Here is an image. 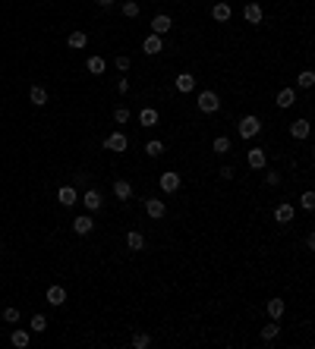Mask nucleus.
Returning a JSON list of instances; mask_svg holds the SVG:
<instances>
[{
    "label": "nucleus",
    "instance_id": "nucleus-1",
    "mask_svg": "<svg viewBox=\"0 0 315 349\" xmlns=\"http://www.w3.org/2000/svg\"><path fill=\"white\" fill-rule=\"evenodd\" d=\"M195 104H199L202 114H215V110H221V98L215 95V91H199V98H195Z\"/></svg>",
    "mask_w": 315,
    "mask_h": 349
},
{
    "label": "nucleus",
    "instance_id": "nucleus-2",
    "mask_svg": "<svg viewBox=\"0 0 315 349\" xmlns=\"http://www.w3.org/2000/svg\"><path fill=\"white\" fill-rule=\"evenodd\" d=\"M259 129H262L259 116H243L240 126H236V132H240L243 139H255V135H259Z\"/></svg>",
    "mask_w": 315,
    "mask_h": 349
},
{
    "label": "nucleus",
    "instance_id": "nucleus-3",
    "mask_svg": "<svg viewBox=\"0 0 315 349\" xmlns=\"http://www.w3.org/2000/svg\"><path fill=\"white\" fill-rule=\"evenodd\" d=\"M180 173H174V170H167V173H161V180H158V186H161V189H164V192H177V189H180Z\"/></svg>",
    "mask_w": 315,
    "mask_h": 349
},
{
    "label": "nucleus",
    "instance_id": "nucleus-4",
    "mask_svg": "<svg viewBox=\"0 0 315 349\" xmlns=\"http://www.w3.org/2000/svg\"><path fill=\"white\" fill-rule=\"evenodd\" d=\"M246 164H249L252 170H265V164H268V155H265V148H252L249 155H246Z\"/></svg>",
    "mask_w": 315,
    "mask_h": 349
},
{
    "label": "nucleus",
    "instance_id": "nucleus-5",
    "mask_svg": "<svg viewBox=\"0 0 315 349\" xmlns=\"http://www.w3.org/2000/svg\"><path fill=\"white\" fill-rule=\"evenodd\" d=\"M104 148L107 151H126V148H130V139H126L123 132H114V135H107V139H104Z\"/></svg>",
    "mask_w": 315,
    "mask_h": 349
},
{
    "label": "nucleus",
    "instance_id": "nucleus-6",
    "mask_svg": "<svg viewBox=\"0 0 315 349\" xmlns=\"http://www.w3.org/2000/svg\"><path fill=\"white\" fill-rule=\"evenodd\" d=\"M91 227H95L91 214H79V217L73 220V233H76V236H89V233H91Z\"/></svg>",
    "mask_w": 315,
    "mask_h": 349
},
{
    "label": "nucleus",
    "instance_id": "nucleus-7",
    "mask_svg": "<svg viewBox=\"0 0 315 349\" xmlns=\"http://www.w3.org/2000/svg\"><path fill=\"white\" fill-rule=\"evenodd\" d=\"M170 29H174V19H170L167 13H161V16L151 19V32H155V35H167Z\"/></svg>",
    "mask_w": 315,
    "mask_h": 349
},
{
    "label": "nucleus",
    "instance_id": "nucleus-8",
    "mask_svg": "<svg viewBox=\"0 0 315 349\" xmlns=\"http://www.w3.org/2000/svg\"><path fill=\"white\" fill-rule=\"evenodd\" d=\"M142 50H145L148 57L161 54V50H164V41H161V35H155V32H151V35H145V44H142Z\"/></svg>",
    "mask_w": 315,
    "mask_h": 349
},
{
    "label": "nucleus",
    "instance_id": "nucleus-9",
    "mask_svg": "<svg viewBox=\"0 0 315 349\" xmlns=\"http://www.w3.org/2000/svg\"><path fill=\"white\" fill-rule=\"evenodd\" d=\"M145 214L151 220H161L167 214V208H164V201H158V198H145Z\"/></svg>",
    "mask_w": 315,
    "mask_h": 349
},
{
    "label": "nucleus",
    "instance_id": "nucleus-10",
    "mask_svg": "<svg viewBox=\"0 0 315 349\" xmlns=\"http://www.w3.org/2000/svg\"><path fill=\"white\" fill-rule=\"evenodd\" d=\"M174 85H177V91H183V95H189V91L195 88V76L192 73H180L174 79Z\"/></svg>",
    "mask_w": 315,
    "mask_h": 349
},
{
    "label": "nucleus",
    "instance_id": "nucleus-11",
    "mask_svg": "<svg viewBox=\"0 0 315 349\" xmlns=\"http://www.w3.org/2000/svg\"><path fill=\"white\" fill-rule=\"evenodd\" d=\"M243 16H246V22H249V25H259L265 13H262L259 3H246V6H243Z\"/></svg>",
    "mask_w": 315,
    "mask_h": 349
},
{
    "label": "nucleus",
    "instance_id": "nucleus-12",
    "mask_svg": "<svg viewBox=\"0 0 315 349\" xmlns=\"http://www.w3.org/2000/svg\"><path fill=\"white\" fill-rule=\"evenodd\" d=\"M293 101H296V88H280V91H277V107H280V110L293 107Z\"/></svg>",
    "mask_w": 315,
    "mask_h": 349
},
{
    "label": "nucleus",
    "instance_id": "nucleus-13",
    "mask_svg": "<svg viewBox=\"0 0 315 349\" xmlns=\"http://www.w3.org/2000/svg\"><path fill=\"white\" fill-rule=\"evenodd\" d=\"M293 214H296V211H293V205H287V201L274 208V220H277V224H290Z\"/></svg>",
    "mask_w": 315,
    "mask_h": 349
},
{
    "label": "nucleus",
    "instance_id": "nucleus-14",
    "mask_svg": "<svg viewBox=\"0 0 315 349\" xmlns=\"http://www.w3.org/2000/svg\"><path fill=\"white\" fill-rule=\"evenodd\" d=\"M57 198H60V205H66V208H73L76 201H79V195H76V189H73V186H63V189L57 192Z\"/></svg>",
    "mask_w": 315,
    "mask_h": 349
},
{
    "label": "nucleus",
    "instance_id": "nucleus-15",
    "mask_svg": "<svg viewBox=\"0 0 315 349\" xmlns=\"http://www.w3.org/2000/svg\"><path fill=\"white\" fill-rule=\"evenodd\" d=\"M158 120H161V116H158L155 107H142V110H139V123H142V126H158Z\"/></svg>",
    "mask_w": 315,
    "mask_h": 349
},
{
    "label": "nucleus",
    "instance_id": "nucleus-16",
    "mask_svg": "<svg viewBox=\"0 0 315 349\" xmlns=\"http://www.w3.org/2000/svg\"><path fill=\"white\" fill-rule=\"evenodd\" d=\"M114 195H117L120 201H130V198H133V186L126 183V180H117V183H114Z\"/></svg>",
    "mask_w": 315,
    "mask_h": 349
},
{
    "label": "nucleus",
    "instance_id": "nucleus-17",
    "mask_svg": "<svg viewBox=\"0 0 315 349\" xmlns=\"http://www.w3.org/2000/svg\"><path fill=\"white\" fill-rule=\"evenodd\" d=\"M230 13H233V10H230V3H224V0L211 6V16H215L218 22H227V19H230Z\"/></svg>",
    "mask_w": 315,
    "mask_h": 349
},
{
    "label": "nucleus",
    "instance_id": "nucleus-18",
    "mask_svg": "<svg viewBox=\"0 0 315 349\" xmlns=\"http://www.w3.org/2000/svg\"><path fill=\"white\" fill-rule=\"evenodd\" d=\"M126 245H130V252H142L145 249V236H142L139 230H133V233L126 236Z\"/></svg>",
    "mask_w": 315,
    "mask_h": 349
},
{
    "label": "nucleus",
    "instance_id": "nucleus-19",
    "mask_svg": "<svg viewBox=\"0 0 315 349\" xmlns=\"http://www.w3.org/2000/svg\"><path fill=\"white\" fill-rule=\"evenodd\" d=\"M29 101H32L35 107H45V104H47V91L41 88V85H32V91H29Z\"/></svg>",
    "mask_w": 315,
    "mask_h": 349
},
{
    "label": "nucleus",
    "instance_id": "nucleus-20",
    "mask_svg": "<svg viewBox=\"0 0 315 349\" xmlns=\"http://www.w3.org/2000/svg\"><path fill=\"white\" fill-rule=\"evenodd\" d=\"M290 135L293 139H306V135H309V120H293L290 123Z\"/></svg>",
    "mask_w": 315,
    "mask_h": 349
},
{
    "label": "nucleus",
    "instance_id": "nucleus-21",
    "mask_svg": "<svg viewBox=\"0 0 315 349\" xmlns=\"http://www.w3.org/2000/svg\"><path fill=\"white\" fill-rule=\"evenodd\" d=\"M82 205L89 208V211H98V208H101V192H95V189L85 192V195H82Z\"/></svg>",
    "mask_w": 315,
    "mask_h": 349
},
{
    "label": "nucleus",
    "instance_id": "nucleus-22",
    "mask_svg": "<svg viewBox=\"0 0 315 349\" xmlns=\"http://www.w3.org/2000/svg\"><path fill=\"white\" fill-rule=\"evenodd\" d=\"M47 302H50V305H63V302H66V289H63V286H50V289H47Z\"/></svg>",
    "mask_w": 315,
    "mask_h": 349
},
{
    "label": "nucleus",
    "instance_id": "nucleus-23",
    "mask_svg": "<svg viewBox=\"0 0 315 349\" xmlns=\"http://www.w3.org/2000/svg\"><path fill=\"white\" fill-rule=\"evenodd\" d=\"M265 311H268V318H271V321H277L280 314H284V299H271V302L265 305Z\"/></svg>",
    "mask_w": 315,
    "mask_h": 349
},
{
    "label": "nucleus",
    "instance_id": "nucleus-24",
    "mask_svg": "<svg viewBox=\"0 0 315 349\" xmlns=\"http://www.w3.org/2000/svg\"><path fill=\"white\" fill-rule=\"evenodd\" d=\"M66 44L79 50V47H85V44H89V35H85V32H70V38H66Z\"/></svg>",
    "mask_w": 315,
    "mask_h": 349
},
{
    "label": "nucleus",
    "instance_id": "nucleus-25",
    "mask_svg": "<svg viewBox=\"0 0 315 349\" xmlns=\"http://www.w3.org/2000/svg\"><path fill=\"white\" fill-rule=\"evenodd\" d=\"M85 66H89V73H95V76H101L104 73V57H89V60H85Z\"/></svg>",
    "mask_w": 315,
    "mask_h": 349
},
{
    "label": "nucleus",
    "instance_id": "nucleus-26",
    "mask_svg": "<svg viewBox=\"0 0 315 349\" xmlns=\"http://www.w3.org/2000/svg\"><path fill=\"white\" fill-rule=\"evenodd\" d=\"M10 343H13L16 349H25V346H29V330H13Z\"/></svg>",
    "mask_w": 315,
    "mask_h": 349
},
{
    "label": "nucleus",
    "instance_id": "nucleus-27",
    "mask_svg": "<svg viewBox=\"0 0 315 349\" xmlns=\"http://www.w3.org/2000/svg\"><path fill=\"white\" fill-rule=\"evenodd\" d=\"M280 334V327H277V321H268L265 327H262V340H265V343H271V340H274Z\"/></svg>",
    "mask_w": 315,
    "mask_h": 349
},
{
    "label": "nucleus",
    "instance_id": "nucleus-28",
    "mask_svg": "<svg viewBox=\"0 0 315 349\" xmlns=\"http://www.w3.org/2000/svg\"><path fill=\"white\" fill-rule=\"evenodd\" d=\"M296 85H300V88H312V85H315V73L312 70H303L300 76H296Z\"/></svg>",
    "mask_w": 315,
    "mask_h": 349
},
{
    "label": "nucleus",
    "instance_id": "nucleus-29",
    "mask_svg": "<svg viewBox=\"0 0 315 349\" xmlns=\"http://www.w3.org/2000/svg\"><path fill=\"white\" fill-rule=\"evenodd\" d=\"M145 155H148V157H161V155H164V142L151 139V142L145 145Z\"/></svg>",
    "mask_w": 315,
    "mask_h": 349
},
{
    "label": "nucleus",
    "instance_id": "nucleus-30",
    "mask_svg": "<svg viewBox=\"0 0 315 349\" xmlns=\"http://www.w3.org/2000/svg\"><path fill=\"white\" fill-rule=\"evenodd\" d=\"M211 148H215L218 155H227V151H230V139H227V135H218V139L211 142Z\"/></svg>",
    "mask_w": 315,
    "mask_h": 349
},
{
    "label": "nucleus",
    "instance_id": "nucleus-31",
    "mask_svg": "<svg viewBox=\"0 0 315 349\" xmlns=\"http://www.w3.org/2000/svg\"><path fill=\"white\" fill-rule=\"evenodd\" d=\"M133 346H135V349H148V346H151V337L139 330V334H133Z\"/></svg>",
    "mask_w": 315,
    "mask_h": 349
},
{
    "label": "nucleus",
    "instance_id": "nucleus-32",
    "mask_svg": "<svg viewBox=\"0 0 315 349\" xmlns=\"http://www.w3.org/2000/svg\"><path fill=\"white\" fill-rule=\"evenodd\" d=\"M123 16H126V19H135V16H139V3H135V0H126V3H123Z\"/></svg>",
    "mask_w": 315,
    "mask_h": 349
},
{
    "label": "nucleus",
    "instance_id": "nucleus-33",
    "mask_svg": "<svg viewBox=\"0 0 315 349\" xmlns=\"http://www.w3.org/2000/svg\"><path fill=\"white\" fill-rule=\"evenodd\" d=\"M32 330H35V334H45V330H47V318H45V314H35V318H32Z\"/></svg>",
    "mask_w": 315,
    "mask_h": 349
},
{
    "label": "nucleus",
    "instance_id": "nucleus-34",
    "mask_svg": "<svg viewBox=\"0 0 315 349\" xmlns=\"http://www.w3.org/2000/svg\"><path fill=\"white\" fill-rule=\"evenodd\" d=\"M300 205H303L306 211H312V208H315V192H312V189H306V192H303V198H300Z\"/></svg>",
    "mask_w": 315,
    "mask_h": 349
},
{
    "label": "nucleus",
    "instance_id": "nucleus-35",
    "mask_svg": "<svg viewBox=\"0 0 315 349\" xmlns=\"http://www.w3.org/2000/svg\"><path fill=\"white\" fill-rule=\"evenodd\" d=\"M114 120L120 123V126H123V123H130V107H117V110H114Z\"/></svg>",
    "mask_w": 315,
    "mask_h": 349
},
{
    "label": "nucleus",
    "instance_id": "nucleus-36",
    "mask_svg": "<svg viewBox=\"0 0 315 349\" xmlns=\"http://www.w3.org/2000/svg\"><path fill=\"white\" fill-rule=\"evenodd\" d=\"M3 321L6 324H16L19 321V309H3Z\"/></svg>",
    "mask_w": 315,
    "mask_h": 349
},
{
    "label": "nucleus",
    "instance_id": "nucleus-37",
    "mask_svg": "<svg viewBox=\"0 0 315 349\" xmlns=\"http://www.w3.org/2000/svg\"><path fill=\"white\" fill-rule=\"evenodd\" d=\"M130 66H133V60H130V57H117V70H120V73H126Z\"/></svg>",
    "mask_w": 315,
    "mask_h": 349
},
{
    "label": "nucleus",
    "instance_id": "nucleus-38",
    "mask_svg": "<svg viewBox=\"0 0 315 349\" xmlns=\"http://www.w3.org/2000/svg\"><path fill=\"white\" fill-rule=\"evenodd\" d=\"M265 183L268 186H280V173H277V170H271V173L265 176Z\"/></svg>",
    "mask_w": 315,
    "mask_h": 349
},
{
    "label": "nucleus",
    "instance_id": "nucleus-39",
    "mask_svg": "<svg viewBox=\"0 0 315 349\" xmlns=\"http://www.w3.org/2000/svg\"><path fill=\"white\" fill-rule=\"evenodd\" d=\"M221 180H233V167H221Z\"/></svg>",
    "mask_w": 315,
    "mask_h": 349
},
{
    "label": "nucleus",
    "instance_id": "nucleus-40",
    "mask_svg": "<svg viewBox=\"0 0 315 349\" xmlns=\"http://www.w3.org/2000/svg\"><path fill=\"white\" fill-rule=\"evenodd\" d=\"M117 91H120V95H126V91H130V82L120 79V82H117Z\"/></svg>",
    "mask_w": 315,
    "mask_h": 349
},
{
    "label": "nucleus",
    "instance_id": "nucleus-41",
    "mask_svg": "<svg viewBox=\"0 0 315 349\" xmlns=\"http://www.w3.org/2000/svg\"><path fill=\"white\" fill-rule=\"evenodd\" d=\"M95 3H98V6H110V3H114V0H95Z\"/></svg>",
    "mask_w": 315,
    "mask_h": 349
}]
</instances>
